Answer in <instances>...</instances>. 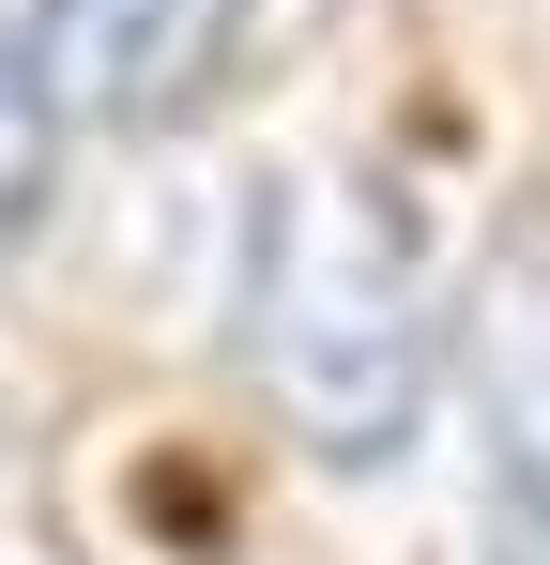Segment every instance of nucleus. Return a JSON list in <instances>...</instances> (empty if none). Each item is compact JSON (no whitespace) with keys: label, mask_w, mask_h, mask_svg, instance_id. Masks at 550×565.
I'll list each match as a JSON object with an SVG mask.
<instances>
[{"label":"nucleus","mask_w":550,"mask_h":565,"mask_svg":"<svg viewBox=\"0 0 550 565\" xmlns=\"http://www.w3.org/2000/svg\"><path fill=\"white\" fill-rule=\"evenodd\" d=\"M444 352H458V397H474V444H489V551L550 565V199H520L489 230Z\"/></svg>","instance_id":"2"},{"label":"nucleus","mask_w":550,"mask_h":565,"mask_svg":"<svg viewBox=\"0 0 550 565\" xmlns=\"http://www.w3.org/2000/svg\"><path fill=\"white\" fill-rule=\"evenodd\" d=\"M230 352L306 459L382 473L413 444L429 367H444V306H429V245H413L382 169H275L261 184Z\"/></svg>","instance_id":"1"},{"label":"nucleus","mask_w":550,"mask_h":565,"mask_svg":"<svg viewBox=\"0 0 550 565\" xmlns=\"http://www.w3.org/2000/svg\"><path fill=\"white\" fill-rule=\"evenodd\" d=\"M245 15L261 0H46L31 15V62H46V93L77 107V122L154 138V122H183V107L230 77Z\"/></svg>","instance_id":"3"},{"label":"nucleus","mask_w":550,"mask_h":565,"mask_svg":"<svg viewBox=\"0 0 550 565\" xmlns=\"http://www.w3.org/2000/svg\"><path fill=\"white\" fill-rule=\"evenodd\" d=\"M46 199H62V93L31 62V31L0 15V260L46 230Z\"/></svg>","instance_id":"4"}]
</instances>
